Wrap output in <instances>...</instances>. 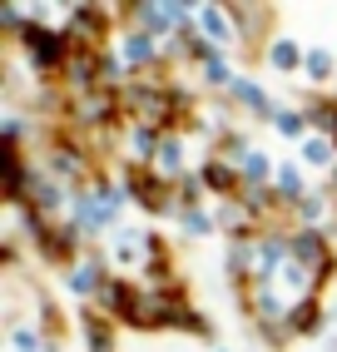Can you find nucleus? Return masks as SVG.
I'll use <instances>...</instances> for the list:
<instances>
[{
  "instance_id": "obj_1",
  "label": "nucleus",
  "mask_w": 337,
  "mask_h": 352,
  "mask_svg": "<svg viewBox=\"0 0 337 352\" xmlns=\"http://www.w3.org/2000/svg\"><path fill=\"white\" fill-rule=\"evenodd\" d=\"M25 45H30V60H35L40 69H60V65H69V60H65V40L50 35V30L25 25Z\"/></svg>"
},
{
  "instance_id": "obj_2",
  "label": "nucleus",
  "mask_w": 337,
  "mask_h": 352,
  "mask_svg": "<svg viewBox=\"0 0 337 352\" xmlns=\"http://www.w3.org/2000/svg\"><path fill=\"white\" fill-rule=\"evenodd\" d=\"M287 327H293V333H312V327H323V313H318V302H298L293 308V318H287Z\"/></svg>"
},
{
  "instance_id": "obj_3",
  "label": "nucleus",
  "mask_w": 337,
  "mask_h": 352,
  "mask_svg": "<svg viewBox=\"0 0 337 352\" xmlns=\"http://www.w3.org/2000/svg\"><path fill=\"white\" fill-rule=\"evenodd\" d=\"M293 253L303 258L307 268H323V239H318V233H303V239H293Z\"/></svg>"
},
{
  "instance_id": "obj_4",
  "label": "nucleus",
  "mask_w": 337,
  "mask_h": 352,
  "mask_svg": "<svg viewBox=\"0 0 337 352\" xmlns=\"http://www.w3.org/2000/svg\"><path fill=\"white\" fill-rule=\"evenodd\" d=\"M75 30H85V35H100V30H105V10H94V6L75 10Z\"/></svg>"
},
{
  "instance_id": "obj_5",
  "label": "nucleus",
  "mask_w": 337,
  "mask_h": 352,
  "mask_svg": "<svg viewBox=\"0 0 337 352\" xmlns=\"http://www.w3.org/2000/svg\"><path fill=\"white\" fill-rule=\"evenodd\" d=\"M204 179H208V189H233V169H228V164H208V169H204Z\"/></svg>"
},
{
  "instance_id": "obj_6",
  "label": "nucleus",
  "mask_w": 337,
  "mask_h": 352,
  "mask_svg": "<svg viewBox=\"0 0 337 352\" xmlns=\"http://www.w3.org/2000/svg\"><path fill=\"white\" fill-rule=\"evenodd\" d=\"M85 338H89L94 352H109V327H105L100 318H89V322H85Z\"/></svg>"
},
{
  "instance_id": "obj_7",
  "label": "nucleus",
  "mask_w": 337,
  "mask_h": 352,
  "mask_svg": "<svg viewBox=\"0 0 337 352\" xmlns=\"http://www.w3.org/2000/svg\"><path fill=\"white\" fill-rule=\"evenodd\" d=\"M268 60H273L278 69H293V65H298V45H293V40H278V45H273V55H268Z\"/></svg>"
},
{
  "instance_id": "obj_8",
  "label": "nucleus",
  "mask_w": 337,
  "mask_h": 352,
  "mask_svg": "<svg viewBox=\"0 0 337 352\" xmlns=\"http://www.w3.org/2000/svg\"><path fill=\"white\" fill-rule=\"evenodd\" d=\"M55 169H60L65 179H80V174H85V159L69 154V149H60V154H55Z\"/></svg>"
},
{
  "instance_id": "obj_9",
  "label": "nucleus",
  "mask_w": 337,
  "mask_h": 352,
  "mask_svg": "<svg viewBox=\"0 0 337 352\" xmlns=\"http://www.w3.org/2000/svg\"><path fill=\"white\" fill-rule=\"evenodd\" d=\"M233 95L243 100V104H253V109H263V114H268V104H263V89H258V85H248V80H238V85H233Z\"/></svg>"
},
{
  "instance_id": "obj_10",
  "label": "nucleus",
  "mask_w": 337,
  "mask_h": 352,
  "mask_svg": "<svg viewBox=\"0 0 337 352\" xmlns=\"http://www.w3.org/2000/svg\"><path fill=\"white\" fill-rule=\"evenodd\" d=\"M278 189H283V194H298V189H303V179H298L293 164H283V169H278Z\"/></svg>"
},
{
  "instance_id": "obj_11",
  "label": "nucleus",
  "mask_w": 337,
  "mask_h": 352,
  "mask_svg": "<svg viewBox=\"0 0 337 352\" xmlns=\"http://www.w3.org/2000/svg\"><path fill=\"white\" fill-rule=\"evenodd\" d=\"M327 69H332V60H327V50H312V55H307V75H312V80H323V75H327Z\"/></svg>"
},
{
  "instance_id": "obj_12",
  "label": "nucleus",
  "mask_w": 337,
  "mask_h": 352,
  "mask_svg": "<svg viewBox=\"0 0 337 352\" xmlns=\"http://www.w3.org/2000/svg\"><path fill=\"white\" fill-rule=\"evenodd\" d=\"M94 278H100V273H94V268L85 263V268H75V273H69V288H75V293H85V288H94Z\"/></svg>"
},
{
  "instance_id": "obj_13",
  "label": "nucleus",
  "mask_w": 337,
  "mask_h": 352,
  "mask_svg": "<svg viewBox=\"0 0 337 352\" xmlns=\"http://www.w3.org/2000/svg\"><path fill=\"white\" fill-rule=\"evenodd\" d=\"M204 30L224 40V35H228V25H224V10H204Z\"/></svg>"
},
{
  "instance_id": "obj_14",
  "label": "nucleus",
  "mask_w": 337,
  "mask_h": 352,
  "mask_svg": "<svg viewBox=\"0 0 337 352\" xmlns=\"http://www.w3.org/2000/svg\"><path fill=\"white\" fill-rule=\"evenodd\" d=\"M129 60H139V65H144V60H154V45L144 40V35H134V40H129Z\"/></svg>"
},
{
  "instance_id": "obj_15",
  "label": "nucleus",
  "mask_w": 337,
  "mask_h": 352,
  "mask_svg": "<svg viewBox=\"0 0 337 352\" xmlns=\"http://www.w3.org/2000/svg\"><path fill=\"white\" fill-rule=\"evenodd\" d=\"M303 154H307V164H327V144H323V139H307Z\"/></svg>"
},
{
  "instance_id": "obj_16",
  "label": "nucleus",
  "mask_w": 337,
  "mask_h": 352,
  "mask_svg": "<svg viewBox=\"0 0 337 352\" xmlns=\"http://www.w3.org/2000/svg\"><path fill=\"white\" fill-rule=\"evenodd\" d=\"M263 174H268V159H258V154H253V159H248V174H243V179H248V184H263Z\"/></svg>"
},
{
  "instance_id": "obj_17",
  "label": "nucleus",
  "mask_w": 337,
  "mask_h": 352,
  "mask_svg": "<svg viewBox=\"0 0 337 352\" xmlns=\"http://www.w3.org/2000/svg\"><path fill=\"white\" fill-rule=\"evenodd\" d=\"M154 159L164 164V169H179V144H164V149H159Z\"/></svg>"
},
{
  "instance_id": "obj_18",
  "label": "nucleus",
  "mask_w": 337,
  "mask_h": 352,
  "mask_svg": "<svg viewBox=\"0 0 337 352\" xmlns=\"http://www.w3.org/2000/svg\"><path fill=\"white\" fill-rule=\"evenodd\" d=\"M278 124H283L287 134H298V129H303V120H298V114H278Z\"/></svg>"
},
{
  "instance_id": "obj_19",
  "label": "nucleus",
  "mask_w": 337,
  "mask_h": 352,
  "mask_svg": "<svg viewBox=\"0 0 337 352\" xmlns=\"http://www.w3.org/2000/svg\"><path fill=\"white\" fill-rule=\"evenodd\" d=\"M323 214V199H303V219H318Z\"/></svg>"
}]
</instances>
